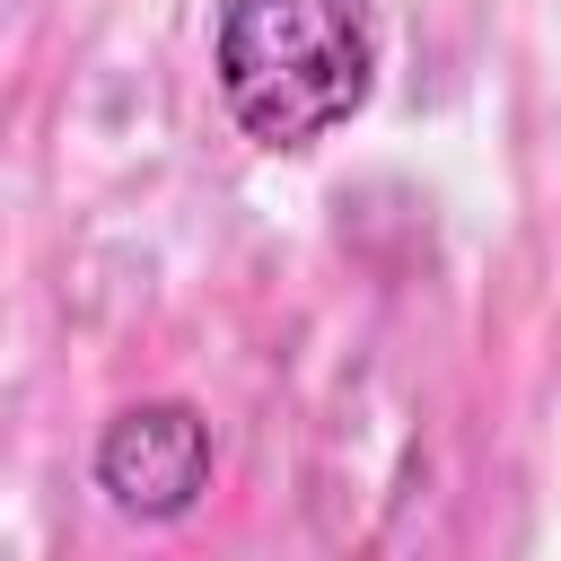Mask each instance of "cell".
I'll return each mask as SVG.
<instances>
[{
  "mask_svg": "<svg viewBox=\"0 0 561 561\" xmlns=\"http://www.w3.org/2000/svg\"><path fill=\"white\" fill-rule=\"evenodd\" d=\"M210 70L245 140L316 149L377 88V18L368 0H219Z\"/></svg>",
  "mask_w": 561,
  "mask_h": 561,
  "instance_id": "obj_1",
  "label": "cell"
},
{
  "mask_svg": "<svg viewBox=\"0 0 561 561\" xmlns=\"http://www.w3.org/2000/svg\"><path fill=\"white\" fill-rule=\"evenodd\" d=\"M96 491L123 508V517H184L202 491H210V421L193 403H123L96 438Z\"/></svg>",
  "mask_w": 561,
  "mask_h": 561,
  "instance_id": "obj_2",
  "label": "cell"
}]
</instances>
